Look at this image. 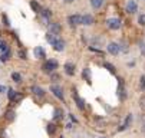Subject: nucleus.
Wrapping results in <instances>:
<instances>
[{"mask_svg": "<svg viewBox=\"0 0 145 138\" xmlns=\"http://www.w3.org/2000/svg\"><path fill=\"white\" fill-rule=\"evenodd\" d=\"M57 61H55V59H48V61H45V63L42 65V71L48 75H52L55 72V69H57Z\"/></svg>", "mask_w": 145, "mask_h": 138, "instance_id": "1", "label": "nucleus"}, {"mask_svg": "<svg viewBox=\"0 0 145 138\" xmlns=\"http://www.w3.org/2000/svg\"><path fill=\"white\" fill-rule=\"evenodd\" d=\"M68 23H69L71 27H76V26L82 25V14H78V13L69 14L68 16Z\"/></svg>", "mask_w": 145, "mask_h": 138, "instance_id": "2", "label": "nucleus"}, {"mask_svg": "<svg viewBox=\"0 0 145 138\" xmlns=\"http://www.w3.org/2000/svg\"><path fill=\"white\" fill-rule=\"evenodd\" d=\"M118 96L121 101L127 99V89H125V84H123L122 78H118Z\"/></svg>", "mask_w": 145, "mask_h": 138, "instance_id": "3", "label": "nucleus"}, {"mask_svg": "<svg viewBox=\"0 0 145 138\" xmlns=\"http://www.w3.org/2000/svg\"><path fill=\"white\" fill-rule=\"evenodd\" d=\"M121 19H118V17H109L108 20H106V26H108V29H111V30H118V29H121Z\"/></svg>", "mask_w": 145, "mask_h": 138, "instance_id": "4", "label": "nucleus"}, {"mask_svg": "<svg viewBox=\"0 0 145 138\" xmlns=\"http://www.w3.org/2000/svg\"><path fill=\"white\" fill-rule=\"evenodd\" d=\"M50 92L57 98V99H60V101H63L65 99V95H63V89H62V86H59L57 84H53V85H50Z\"/></svg>", "mask_w": 145, "mask_h": 138, "instance_id": "5", "label": "nucleus"}, {"mask_svg": "<svg viewBox=\"0 0 145 138\" xmlns=\"http://www.w3.org/2000/svg\"><path fill=\"white\" fill-rule=\"evenodd\" d=\"M106 50H108V53H111V55H114V56H118V55L121 53L119 43H116V42H109V43L106 45Z\"/></svg>", "mask_w": 145, "mask_h": 138, "instance_id": "6", "label": "nucleus"}, {"mask_svg": "<svg viewBox=\"0 0 145 138\" xmlns=\"http://www.w3.org/2000/svg\"><path fill=\"white\" fill-rule=\"evenodd\" d=\"M72 96H73L75 102H76V107H78L80 111H84V109H85V99H84V98H80V96L78 95L76 89H73V92H72Z\"/></svg>", "mask_w": 145, "mask_h": 138, "instance_id": "7", "label": "nucleus"}, {"mask_svg": "<svg viewBox=\"0 0 145 138\" xmlns=\"http://www.w3.org/2000/svg\"><path fill=\"white\" fill-rule=\"evenodd\" d=\"M125 10H127V13H129V14L137 13V10H138V5H137L135 0H128V3H127V6H125Z\"/></svg>", "mask_w": 145, "mask_h": 138, "instance_id": "8", "label": "nucleus"}, {"mask_svg": "<svg viewBox=\"0 0 145 138\" xmlns=\"http://www.w3.org/2000/svg\"><path fill=\"white\" fill-rule=\"evenodd\" d=\"M63 71H65V73H66L68 76H73L75 72H76L75 63H72V62H66V63L63 65Z\"/></svg>", "mask_w": 145, "mask_h": 138, "instance_id": "9", "label": "nucleus"}, {"mask_svg": "<svg viewBox=\"0 0 145 138\" xmlns=\"http://www.w3.org/2000/svg\"><path fill=\"white\" fill-rule=\"evenodd\" d=\"M39 14L42 16V19H43V22H45V25H48L49 23V20H50V17H52V10L50 9H42L39 12Z\"/></svg>", "mask_w": 145, "mask_h": 138, "instance_id": "10", "label": "nucleus"}, {"mask_svg": "<svg viewBox=\"0 0 145 138\" xmlns=\"http://www.w3.org/2000/svg\"><path fill=\"white\" fill-rule=\"evenodd\" d=\"M49 32L53 33V35H59V33L62 32V26H60V23H57V22L49 23Z\"/></svg>", "mask_w": 145, "mask_h": 138, "instance_id": "11", "label": "nucleus"}, {"mask_svg": "<svg viewBox=\"0 0 145 138\" xmlns=\"http://www.w3.org/2000/svg\"><path fill=\"white\" fill-rule=\"evenodd\" d=\"M82 25H84V26H92L93 25V16L89 14V13L84 14V16H82Z\"/></svg>", "mask_w": 145, "mask_h": 138, "instance_id": "12", "label": "nucleus"}, {"mask_svg": "<svg viewBox=\"0 0 145 138\" xmlns=\"http://www.w3.org/2000/svg\"><path fill=\"white\" fill-rule=\"evenodd\" d=\"M33 53H35V58H37V59H45L46 58V52L42 46H36Z\"/></svg>", "mask_w": 145, "mask_h": 138, "instance_id": "13", "label": "nucleus"}, {"mask_svg": "<svg viewBox=\"0 0 145 138\" xmlns=\"http://www.w3.org/2000/svg\"><path fill=\"white\" fill-rule=\"evenodd\" d=\"M131 122H132V114H128L127 118H125V121H123V124L121 127H118V131H125L131 125Z\"/></svg>", "mask_w": 145, "mask_h": 138, "instance_id": "14", "label": "nucleus"}, {"mask_svg": "<svg viewBox=\"0 0 145 138\" xmlns=\"http://www.w3.org/2000/svg\"><path fill=\"white\" fill-rule=\"evenodd\" d=\"M52 46H53V50H56V52H62V50L65 49V42H63V41H62V39L59 37L57 41H56V42L52 45Z\"/></svg>", "mask_w": 145, "mask_h": 138, "instance_id": "15", "label": "nucleus"}, {"mask_svg": "<svg viewBox=\"0 0 145 138\" xmlns=\"http://www.w3.org/2000/svg\"><path fill=\"white\" fill-rule=\"evenodd\" d=\"M82 76H84V79H85L89 85L92 84V72H91L89 68H85L84 71H82Z\"/></svg>", "mask_w": 145, "mask_h": 138, "instance_id": "16", "label": "nucleus"}, {"mask_svg": "<svg viewBox=\"0 0 145 138\" xmlns=\"http://www.w3.org/2000/svg\"><path fill=\"white\" fill-rule=\"evenodd\" d=\"M32 92H33V95H36V96H39V98H43L45 94H46L43 88H40V86H37V85H35V86L32 88Z\"/></svg>", "mask_w": 145, "mask_h": 138, "instance_id": "17", "label": "nucleus"}, {"mask_svg": "<svg viewBox=\"0 0 145 138\" xmlns=\"http://www.w3.org/2000/svg\"><path fill=\"white\" fill-rule=\"evenodd\" d=\"M89 2H91V6L93 10H99L103 6V0H89Z\"/></svg>", "mask_w": 145, "mask_h": 138, "instance_id": "18", "label": "nucleus"}, {"mask_svg": "<svg viewBox=\"0 0 145 138\" xmlns=\"http://www.w3.org/2000/svg\"><path fill=\"white\" fill-rule=\"evenodd\" d=\"M57 39H59V36H57V35H53V33H50V32H48V33H46V41L50 43V46L57 41Z\"/></svg>", "mask_w": 145, "mask_h": 138, "instance_id": "19", "label": "nucleus"}, {"mask_svg": "<svg viewBox=\"0 0 145 138\" xmlns=\"http://www.w3.org/2000/svg\"><path fill=\"white\" fill-rule=\"evenodd\" d=\"M30 7H32V10L36 12V13H39L40 10H42V7H40V5L36 2V0H32V2H30Z\"/></svg>", "mask_w": 145, "mask_h": 138, "instance_id": "20", "label": "nucleus"}, {"mask_svg": "<svg viewBox=\"0 0 145 138\" xmlns=\"http://www.w3.org/2000/svg\"><path fill=\"white\" fill-rule=\"evenodd\" d=\"M10 55H12V52H10V49H7V50H5L3 52V55L0 56V61L2 62H7L9 59H10Z\"/></svg>", "mask_w": 145, "mask_h": 138, "instance_id": "21", "label": "nucleus"}, {"mask_svg": "<svg viewBox=\"0 0 145 138\" xmlns=\"http://www.w3.org/2000/svg\"><path fill=\"white\" fill-rule=\"evenodd\" d=\"M103 68H105V69H108L112 75H115L116 73V69H115V66L112 65V63H109V62H105V63H103Z\"/></svg>", "mask_w": 145, "mask_h": 138, "instance_id": "22", "label": "nucleus"}, {"mask_svg": "<svg viewBox=\"0 0 145 138\" xmlns=\"http://www.w3.org/2000/svg\"><path fill=\"white\" fill-rule=\"evenodd\" d=\"M12 79H13V82L20 84V82H22V75H20L19 72H13L12 73Z\"/></svg>", "mask_w": 145, "mask_h": 138, "instance_id": "23", "label": "nucleus"}, {"mask_svg": "<svg viewBox=\"0 0 145 138\" xmlns=\"http://www.w3.org/2000/svg\"><path fill=\"white\" fill-rule=\"evenodd\" d=\"M53 118H55V120H60V118H63V109L56 108L55 109V114H53Z\"/></svg>", "mask_w": 145, "mask_h": 138, "instance_id": "24", "label": "nucleus"}, {"mask_svg": "<svg viewBox=\"0 0 145 138\" xmlns=\"http://www.w3.org/2000/svg\"><path fill=\"white\" fill-rule=\"evenodd\" d=\"M106 124V121L103 120V118H101V116H95V125L96 127H103Z\"/></svg>", "mask_w": 145, "mask_h": 138, "instance_id": "25", "label": "nucleus"}, {"mask_svg": "<svg viewBox=\"0 0 145 138\" xmlns=\"http://www.w3.org/2000/svg\"><path fill=\"white\" fill-rule=\"evenodd\" d=\"M14 116H16V115H14V111L9 109V111L6 112V118H7V121H10V122H12V121L14 120Z\"/></svg>", "mask_w": 145, "mask_h": 138, "instance_id": "26", "label": "nucleus"}, {"mask_svg": "<svg viewBox=\"0 0 145 138\" xmlns=\"http://www.w3.org/2000/svg\"><path fill=\"white\" fill-rule=\"evenodd\" d=\"M7 96H9V101H14V98H16V92L13 89H7Z\"/></svg>", "mask_w": 145, "mask_h": 138, "instance_id": "27", "label": "nucleus"}, {"mask_svg": "<svg viewBox=\"0 0 145 138\" xmlns=\"http://www.w3.org/2000/svg\"><path fill=\"white\" fill-rule=\"evenodd\" d=\"M2 20H3V25H5L6 27H10V20H9L7 14H3V16H2Z\"/></svg>", "mask_w": 145, "mask_h": 138, "instance_id": "28", "label": "nucleus"}, {"mask_svg": "<svg viewBox=\"0 0 145 138\" xmlns=\"http://www.w3.org/2000/svg\"><path fill=\"white\" fill-rule=\"evenodd\" d=\"M48 131H49V134H50V135H53V134L56 132V125H55L53 122H52V124H49V125H48Z\"/></svg>", "mask_w": 145, "mask_h": 138, "instance_id": "29", "label": "nucleus"}, {"mask_svg": "<svg viewBox=\"0 0 145 138\" xmlns=\"http://www.w3.org/2000/svg\"><path fill=\"white\" fill-rule=\"evenodd\" d=\"M138 23L141 26H145V13H142V14L138 16Z\"/></svg>", "mask_w": 145, "mask_h": 138, "instance_id": "30", "label": "nucleus"}, {"mask_svg": "<svg viewBox=\"0 0 145 138\" xmlns=\"http://www.w3.org/2000/svg\"><path fill=\"white\" fill-rule=\"evenodd\" d=\"M139 88H141L142 91H145V75H142V76L139 78Z\"/></svg>", "mask_w": 145, "mask_h": 138, "instance_id": "31", "label": "nucleus"}, {"mask_svg": "<svg viewBox=\"0 0 145 138\" xmlns=\"http://www.w3.org/2000/svg\"><path fill=\"white\" fill-rule=\"evenodd\" d=\"M139 107H141L142 109H145V95H142V98L139 99Z\"/></svg>", "mask_w": 145, "mask_h": 138, "instance_id": "32", "label": "nucleus"}, {"mask_svg": "<svg viewBox=\"0 0 145 138\" xmlns=\"http://www.w3.org/2000/svg\"><path fill=\"white\" fill-rule=\"evenodd\" d=\"M139 50H141L142 56H145V43H144V42H142V43H139Z\"/></svg>", "mask_w": 145, "mask_h": 138, "instance_id": "33", "label": "nucleus"}, {"mask_svg": "<svg viewBox=\"0 0 145 138\" xmlns=\"http://www.w3.org/2000/svg\"><path fill=\"white\" fill-rule=\"evenodd\" d=\"M19 56H20V59H23V61H25V59H27V58H26L25 50H19Z\"/></svg>", "mask_w": 145, "mask_h": 138, "instance_id": "34", "label": "nucleus"}, {"mask_svg": "<svg viewBox=\"0 0 145 138\" xmlns=\"http://www.w3.org/2000/svg\"><path fill=\"white\" fill-rule=\"evenodd\" d=\"M50 79H53V82H57V79H59V75L52 73V75H50Z\"/></svg>", "mask_w": 145, "mask_h": 138, "instance_id": "35", "label": "nucleus"}, {"mask_svg": "<svg viewBox=\"0 0 145 138\" xmlns=\"http://www.w3.org/2000/svg\"><path fill=\"white\" fill-rule=\"evenodd\" d=\"M6 91H7V88L5 85H0V94H5Z\"/></svg>", "mask_w": 145, "mask_h": 138, "instance_id": "36", "label": "nucleus"}, {"mask_svg": "<svg viewBox=\"0 0 145 138\" xmlns=\"http://www.w3.org/2000/svg\"><path fill=\"white\" fill-rule=\"evenodd\" d=\"M69 118H71V121H73V122H78V120H76V116H75L73 114H69Z\"/></svg>", "mask_w": 145, "mask_h": 138, "instance_id": "37", "label": "nucleus"}, {"mask_svg": "<svg viewBox=\"0 0 145 138\" xmlns=\"http://www.w3.org/2000/svg\"><path fill=\"white\" fill-rule=\"evenodd\" d=\"M6 46V43L3 42V41H0V50H3V48Z\"/></svg>", "mask_w": 145, "mask_h": 138, "instance_id": "38", "label": "nucleus"}, {"mask_svg": "<svg viewBox=\"0 0 145 138\" xmlns=\"http://www.w3.org/2000/svg\"><path fill=\"white\" fill-rule=\"evenodd\" d=\"M141 131H142V132H145V121L142 122V127H141Z\"/></svg>", "mask_w": 145, "mask_h": 138, "instance_id": "39", "label": "nucleus"}, {"mask_svg": "<svg viewBox=\"0 0 145 138\" xmlns=\"http://www.w3.org/2000/svg\"><path fill=\"white\" fill-rule=\"evenodd\" d=\"M65 3H72V2H75V0H63Z\"/></svg>", "mask_w": 145, "mask_h": 138, "instance_id": "40", "label": "nucleus"}, {"mask_svg": "<svg viewBox=\"0 0 145 138\" xmlns=\"http://www.w3.org/2000/svg\"><path fill=\"white\" fill-rule=\"evenodd\" d=\"M60 138H63V137H60Z\"/></svg>", "mask_w": 145, "mask_h": 138, "instance_id": "41", "label": "nucleus"}, {"mask_svg": "<svg viewBox=\"0 0 145 138\" xmlns=\"http://www.w3.org/2000/svg\"><path fill=\"white\" fill-rule=\"evenodd\" d=\"M101 138H103V137H101Z\"/></svg>", "mask_w": 145, "mask_h": 138, "instance_id": "42", "label": "nucleus"}]
</instances>
